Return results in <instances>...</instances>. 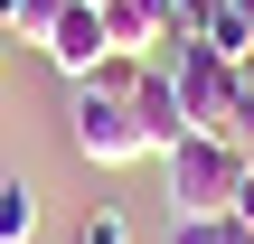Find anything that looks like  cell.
Segmentation results:
<instances>
[{
  "label": "cell",
  "instance_id": "cell-1",
  "mask_svg": "<svg viewBox=\"0 0 254 244\" xmlns=\"http://www.w3.org/2000/svg\"><path fill=\"white\" fill-rule=\"evenodd\" d=\"M160 169H170V216H236V197H245V150L236 141L189 132L179 150H160Z\"/></svg>",
  "mask_w": 254,
  "mask_h": 244
},
{
  "label": "cell",
  "instance_id": "cell-2",
  "mask_svg": "<svg viewBox=\"0 0 254 244\" xmlns=\"http://www.w3.org/2000/svg\"><path fill=\"white\" fill-rule=\"evenodd\" d=\"M66 141H75V160H94V169H132V160H151V141H141L132 103H123L113 85H75V113H66Z\"/></svg>",
  "mask_w": 254,
  "mask_h": 244
},
{
  "label": "cell",
  "instance_id": "cell-3",
  "mask_svg": "<svg viewBox=\"0 0 254 244\" xmlns=\"http://www.w3.org/2000/svg\"><path fill=\"white\" fill-rule=\"evenodd\" d=\"M38 47H47V66H57L66 85H94V66L113 56V38H104V9H94V0H66V9H57V28H47Z\"/></svg>",
  "mask_w": 254,
  "mask_h": 244
},
{
  "label": "cell",
  "instance_id": "cell-4",
  "mask_svg": "<svg viewBox=\"0 0 254 244\" xmlns=\"http://www.w3.org/2000/svg\"><path fill=\"white\" fill-rule=\"evenodd\" d=\"M104 38H113V56H170V9L160 0H104Z\"/></svg>",
  "mask_w": 254,
  "mask_h": 244
},
{
  "label": "cell",
  "instance_id": "cell-5",
  "mask_svg": "<svg viewBox=\"0 0 254 244\" xmlns=\"http://www.w3.org/2000/svg\"><path fill=\"white\" fill-rule=\"evenodd\" d=\"M160 244H254V226L245 216H170Z\"/></svg>",
  "mask_w": 254,
  "mask_h": 244
},
{
  "label": "cell",
  "instance_id": "cell-6",
  "mask_svg": "<svg viewBox=\"0 0 254 244\" xmlns=\"http://www.w3.org/2000/svg\"><path fill=\"white\" fill-rule=\"evenodd\" d=\"M28 235H38V188L0 179V244H28Z\"/></svg>",
  "mask_w": 254,
  "mask_h": 244
},
{
  "label": "cell",
  "instance_id": "cell-7",
  "mask_svg": "<svg viewBox=\"0 0 254 244\" xmlns=\"http://www.w3.org/2000/svg\"><path fill=\"white\" fill-rule=\"evenodd\" d=\"M57 9H66V0H0V38H28V47H38V38L57 28Z\"/></svg>",
  "mask_w": 254,
  "mask_h": 244
},
{
  "label": "cell",
  "instance_id": "cell-8",
  "mask_svg": "<svg viewBox=\"0 0 254 244\" xmlns=\"http://www.w3.org/2000/svg\"><path fill=\"white\" fill-rule=\"evenodd\" d=\"M75 244H132V226H123V216H113V207H94V216H85V226H75Z\"/></svg>",
  "mask_w": 254,
  "mask_h": 244
},
{
  "label": "cell",
  "instance_id": "cell-9",
  "mask_svg": "<svg viewBox=\"0 0 254 244\" xmlns=\"http://www.w3.org/2000/svg\"><path fill=\"white\" fill-rule=\"evenodd\" d=\"M236 216L254 226V150H245V197H236Z\"/></svg>",
  "mask_w": 254,
  "mask_h": 244
},
{
  "label": "cell",
  "instance_id": "cell-10",
  "mask_svg": "<svg viewBox=\"0 0 254 244\" xmlns=\"http://www.w3.org/2000/svg\"><path fill=\"white\" fill-rule=\"evenodd\" d=\"M226 9H236V19H245V28H254V0H226Z\"/></svg>",
  "mask_w": 254,
  "mask_h": 244
},
{
  "label": "cell",
  "instance_id": "cell-11",
  "mask_svg": "<svg viewBox=\"0 0 254 244\" xmlns=\"http://www.w3.org/2000/svg\"><path fill=\"white\" fill-rule=\"evenodd\" d=\"M94 9H104V0H94Z\"/></svg>",
  "mask_w": 254,
  "mask_h": 244
}]
</instances>
